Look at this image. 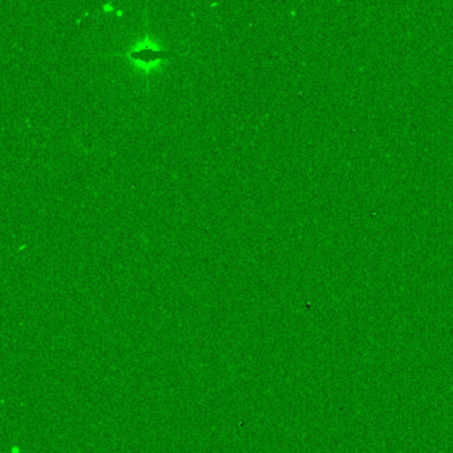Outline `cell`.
<instances>
[{"instance_id": "cell-1", "label": "cell", "mask_w": 453, "mask_h": 453, "mask_svg": "<svg viewBox=\"0 0 453 453\" xmlns=\"http://www.w3.org/2000/svg\"><path fill=\"white\" fill-rule=\"evenodd\" d=\"M133 58L136 59H141V60H145V62H148L150 59H158V58H166V56H172V52L168 55H164L162 52H150V51H141V52H137V54L132 55Z\"/></svg>"}]
</instances>
